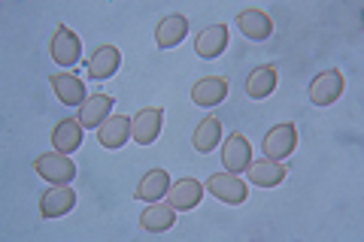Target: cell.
<instances>
[{"label":"cell","instance_id":"obj_1","mask_svg":"<svg viewBox=\"0 0 364 242\" xmlns=\"http://www.w3.org/2000/svg\"><path fill=\"white\" fill-rule=\"evenodd\" d=\"M294 145H298V128H294L291 121L273 124V128L264 133V143H261L267 160H286L294 152Z\"/></svg>","mask_w":364,"mask_h":242},{"label":"cell","instance_id":"obj_4","mask_svg":"<svg viewBox=\"0 0 364 242\" xmlns=\"http://www.w3.org/2000/svg\"><path fill=\"white\" fill-rule=\"evenodd\" d=\"M161 124H164V112L158 106L149 109H140L131 121V133H134V143L136 145H152L158 136H161Z\"/></svg>","mask_w":364,"mask_h":242},{"label":"cell","instance_id":"obj_12","mask_svg":"<svg viewBox=\"0 0 364 242\" xmlns=\"http://www.w3.org/2000/svg\"><path fill=\"white\" fill-rule=\"evenodd\" d=\"M279 82V70L273 64H264V67H255L252 73L246 76V97L252 100H264L273 94V88Z\"/></svg>","mask_w":364,"mask_h":242},{"label":"cell","instance_id":"obj_10","mask_svg":"<svg viewBox=\"0 0 364 242\" xmlns=\"http://www.w3.org/2000/svg\"><path fill=\"white\" fill-rule=\"evenodd\" d=\"M225 97H228V79L225 76H207V79H200V82L191 85V100L203 109L219 106Z\"/></svg>","mask_w":364,"mask_h":242},{"label":"cell","instance_id":"obj_3","mask_svg":"<svg viewBox=\"0 0 364 242\" xmlns=\"http://www.w3.org/2000/svg\"><path fill=\"white\" fill-rule=\"evenodd\" d=\"M49 49H52L55 64H61V67H73V64L82 61V43H79L76 33L70 28H64V25L52 33Z\"/></svg>","mask_w":364,"mask_h":242},{"label":"cell","instance_id":"obj_2","mask_svg":"<svg viewBox=\"0 0 364 242\" xmlns=\"http://www.w3.org/2000/svg\"><path fill=\"white\" fill-rule=\"evenodd\" d=\"M33 170H37V176H43L46 182H55V185H70L76 179V167L73 160L61 155V152H49V155H40L33 160Z\"/></svg>","mask_w":364,"mask_h":242},{"label":"cell","instance_id":"obj_13","mask_svg":"<svg viewBox=\"0 0 364 242\" xmlns=\"http://www.w3.org/2000/svg\"><path fill=\"white\" fill-rule=\"evenodd\" d=\"M97 140L104 148H122L131 140V119L128 115H109V119L97 128Z\"/></svg>","mask_w":364,"mask_h":242},{"label":"cell","instance_id":"obj_17","mask_svg":"<svg viewBox=\"0 0 364 242\" xmlns=\"http://www.w3.org/2000/svg\"><path fill=\"white\" fill-rule=\"evenodd\" d=\"M237 25H240V31L255 43L273 37V21L267 13H261V9H243V13L237 16Z\"/></svg>","mask_w":364,"mask_h":242},{"label":"cell","instance_id":"obj_19","mask_svg":"<svg viewBox=\"0 0 364 242\" xmlns=\"http://www.w3.org/2000/svg\"><path fill=\"white\" fill-rule=\"evenodd\" d=\"M119 49L116 45H100V49H95V55L88 57V76L97 79V82H104V79H109L112 73L119 70Z\"/></svg>","mask_w":364,"mask_h":242},{"label":"cell","instance_id":"obj_9","mask_svg":"<svg viewBox=\"0 0 364 242\" xmlns=\"http://www.w3.org/2000/svg\"><path fill=\"white\" fill-rule=\"evenodd\" d=\"M76 206V194L67 188V185H55L49 191H43L40 197V215L43 218H61L67 212H73Z\"/></svg>","mask_w":364,"mask_h":242},{"label":"cell","instance_id":"obj_20","mask_svg":"<svg viewBox=\"0 0 364 242\" xmlns=\"http://www.w3.org/2000/svg\"><path fill=\"white\" fill-rule=\"evenodd\" d=\"M82 124H79V119H64L58 128L52 131V145H55V152H61V155H70L76 152L79 145H82Z\"/></svg>","mask_w":364,"mask_h":242},{"label":"cell","instance_id":"obj_11","mask_svg":"<svg viewBox=\"0 0 364 242\" xmlns=\"http://www.w3.org/2000/svg\"><path fill=\"white\" fill-rule=\"evenodd\" d=\"M228 40H231V33H228V25H210L203 28L198 33L195 40V52L200 57H207V61H213V57H219L225 49H228Z\"/></svg>","mask_w":364,"mask_h":242},{"label":"cell","instance_id":"obj_21","mask_svg":"<svg viewBox=\"0 0 364 242\" xmlns=\"http://www.w3.org/2000/svg\"><path fill=\"white\" fill-rule=\"evenodd\" d=\"M176 209L173 206H164V203H152V206H146V209L140 212V227L143 230H149V233H164V230H170L176 224Z\"/></svg>","mask_w":364,"mask_h":242},{"label":"cell","instance_id":"obj_5","mask_svg":"<svg viewBox=\"0 0 364 242\" xmlns=\"http://www.w3.org/2000/svg\"><path fill=\"white\" fill-rule=\"evenodd\" d=\"M207 188L213 197H219L228 206H240L246 200V182L237 179V172H215V176H210Z\"/></svg>","mask_w":364,"mask_h":242},{"label":"cell","instance_id":"obj_16","mask_svg":"<svg viewBox=\"0 0 364 242\" xmlns=\"http://www.w3.org/2000/svg\"><path fill=\"white\" fill-rule=\"evenodd\" d=\"M246 172L255 188H277L289 170L282 167V160H255V164H249Z\"/></svg>","mask_w":364,"mask_h":242},{"label":"cell","instance_id":"obj_14","mask_svg":"<svg viewBox=\"0 0 364 242\" xmlns=\"http://www.w3.org/2000/svg\"><path fill=\"white\" fill-rule=\"evenodd\" d=\"M52 88H55V94H58V100L64 103V106H82V103L88 100L85 97V82L73 73H55Z\"/></svg>","mask_w":364,"mask_h":242},{"label":"cell","instance_id":"obj_15","mask_svg":"<svg viewBox=\"0 0 364 242\" xmlns=\"http://www.w3.org/2000/svg\"><path fill=\"white\" fill-rule=\"evenodd\" d=\"M112 103H116V97H109V94H95V97H88L82 106H79V124H82L85 131H88V128H100V124L109 119Z\"/></svg>","mask_w":364,"mask_h":242},{"label":"cell","instance_id":"obj_23","mask_svg":"<svg viewBox=\"0 0 364 242\" xmlns=\"http://www.w3.org/2000/svg\"><path fill=\"white\" fill-rule=\"evenodd\" d=\"M219 140H222V121L215 119V115H207L195 128V133H191V145H195V152H200V155H210L213 148L219 145Z\"/></svg>","mask_w":364,"mask_h":242},{"label":"cell","instance_id":"obj_18","mask_svg":"<svg viewBox=\"0 0 364 242\" xmlns=\"http://www.w3.org/2000/svg\"><path fill=\"white\" fill-rule=\"evenodd\" d=\"M188 33V18L186 16H167L161 18V25L155 28V43L158 49H176Z\"/></svg>","mask_w":364,"mask_h":242},{"label":"cell","instance_id":"obj_7","mask_svg":"<svg viewBox=\"0 0 364 242\" xmlns=\"http://www.w3.org/2000/svg\"><path fill=\"white\" fill-rule=\"evenodd\" d=\"M222 164L228 172H243L252 164V145L246 143L243 133H231L222 145Z\"/></svg>","mask_w":364,"mask_h":242},{"label":"cell","instance_id":"obj_6","mask_svg":"<svg viewBox=\"0 0 364 242\" xmlns=\"http://www.w3.org/2000/svg\"><path fill=\"white\" fill-rule=\"evenodd\" d=\"M343 94V73L340 70H325L310 82V100L316 106H331L334 100Z\"/></svg>","mask_w":364,"mask_h":242},{"label":"cell","instance_id":"obj_22","mask_svg":"<svg viewBox=\"0 0 364 242\" xmlns=\"http://www.w3.org/2000/svg\"><path fill=\"white\" fill-rule=\"evenodd\" d=\"M167 188H170L167 170L155 167V170H149V172H146V176L140 179V185H136V194H134V197L149 200V203H158L161 197H167Z\"/></svg>","mask_w":364,"mask_h":242},{"label":"cell","instance_id":"obj_8","mask_svg":"<svg viewBox=\"0 0 364 242\" xmlns=\"http://www.w3.org/2000/svg\"><path fill=\"white\" fill-rule=\"evenodd\" d=\"M203 200V185L198 179H179L173 182V185L167 188V203L173 206L176 212H188V209H195V206Z\"/></svg>","mask_w":364,"mask_h":242}]
</instances>
